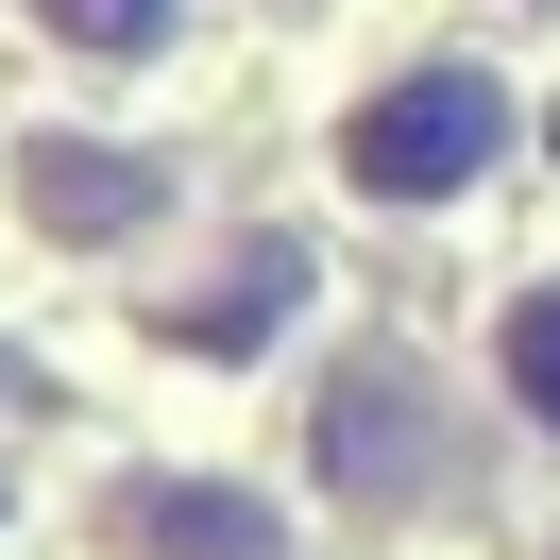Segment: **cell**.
Instances as JSON below:
<instances>
[{"mask_svg":"<svg viewBox=\"0 0 560 560\" xmlns=\"http://www.w3.org/2000/svg\"><path fill=\"white\" fill-rule=\"evenodd\" d=\"M0 187H18V221H35L51 255H119V238H153V221L187 205V171H171V153L85 137V119H35V137L0 153Z\"/></svg>","mask_w":560,"mask_h":560,"instance_id":"3957f363","label":"cell"},{"mask_svg":"<svg viewBox=\"0 0 560 560\" xmlns=\"http://www.w3.org/2000/svg\"><path fill=\"white\" fill-rule=\"evenodd\" d=\"M69 69H153V51H187V0H18Z\"/></svg>","mask_w":560,"mask_h":560,"instance_id":"8992f818","label":"cell"},{"mask_svg":"<svg viewBox=\"0 0 560 560\" xmlns=\"http://www.w3.org/2000/svg\"><path fill=\"white\" fill-rule=\"evenodd\" d=\"M306 289H323V255H306V238H238L205 289H171L153 323H171L187 357H221V374H238V357H272L289 323H306Z\"/></svg>","mask_w":560,"mask_h":560,"instance_id":"5b68a950","label":"cell"},{"mask_svg":"<svg viewBox=\"0 0 560 560\" xmlns=\"http://www.w3.org/2000/svg\"><path fill=\"white\" fill-rule=\"evenodd\" d=\"M85 544L103 560H289V510L255 476H187V458H137V476L85 492Z\"/></svg>","mask_w":560,"mask_h":560,"instance_id":"277c9868","label":"cell"},{"mask_svg":"<svg viewBox=\"0 0 560 560\" xmlns=\"http://www.w3.org/2000/svg\"><path fill=\"white\" fill-rule=\"evenodd\" d=\"M526 18H560V0H526Z\"/></svg>","mask_w":560,"mask_h":560,"instance_id":"9c48e42d","label":"cell"},{"mask_svg":"<svg viewBox=\"0 0 560 560\" xmlns=\"http://www.w3.org/2000/svg\"><path fill=\"white\" fill-rule=\"evenodd\" d=\"M306 458H323L340 510H458V408H442V374H424L408 340H357L340 374H323Z\"/></svg>","mask_w":560,"mask_h":560,"instance_id":"7a4b0ae2","label":"cell"},{"mask_svg":"<svg viewBox=\"0 0 560 560\" xmlns=\"http://www.w3.org/2000/svg\"><path fill=\"white\" fill-rule=\"evenodd\" d=\"M492 390H510V424L560 442V272H526L510 306H492Z\"/></svg>","mask_w":560,"mask_h":560,"instance_id":"52a82bcc","label":"cell"},{"mask_svg":"<svg viewBox=\"0 0 560 560\" xmlns=\"http://www.w3.org/2000/svg\"><path fill=\"white\" fill-rule=\"evenodd\" d=\"M0 408H18V357H0Z\"/></svg>","mask_w":560,"mask_h":560,"instance_id":"ba28073f","label":"cell"},{"mask_svg":"<svg viewBox=\"0 0 560 560\" xmlns=\"http://www.w3.org/2000/svg\"><path fill=\"white\" fill-rule=\"evenodd\" d=\"M526 103L510 69H476V51H408V69H374L340 103V187L357 205H476L492 171H510Z\"/></svg>","mask_w":560,"mask_h":560,"instance_id":"6da1fadb","label":"cell"}]
</instances>
